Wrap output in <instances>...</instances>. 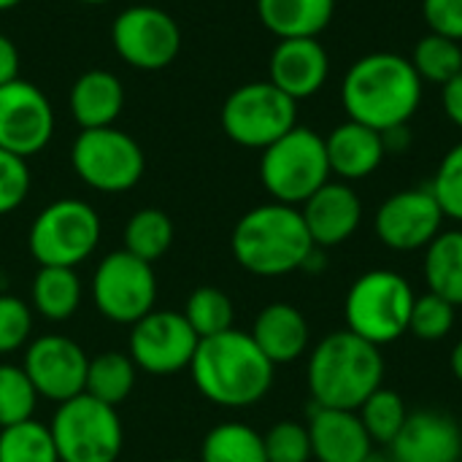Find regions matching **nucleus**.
<instances>
[{"mask_svg":"<svg viewBox=\"0 0 462 462\" xmlns=\"http://www.w3.org/2000/svg\"><path fill=\"white\" fill-rule=\"evenodd\" d=\"M341 103L349 119L384 133L409 125L422 106V79L409 57L374 51L349 65L341 81Z\"/></svg>","mask_w":462,"mask_h":462,"instance_id":"f257e3e1","label":"nucleus"},{"mask_svg":"<svg viewBox=\"0 0 462 462\" xmlns=\"http://www.w3.org/2000/svg\"><path fill=\"white\" fill-rule=\"evenodd\" d=\"M273 363L244 330L200 338L189 363L198 393L222 409H249L273 387Z\"/></svg>","mask_w":462,"mask_h":462,"instance_id":"f03ea898","label":"nucleus"},{"mask_svg":"<svg viewBox=\"0 0 462 462\" xmlns=\"http://www.w3.org/2000/svg\"><path fill=\"white\" fill-rule=\"evenodd\" d=\"M230 249L246 273L276 279L303 271L317 246L306 230L300 208L273 200L254 206L236 222Z\"/></svg>","mask_w":462,"mask_h":462,"instance_id":"7ed1b4c3","label":"nucleus"},{"mask_svg":"<svg viewBox=\"0 0 462 462\" xmlns=\"http://www.w3.org/2000/svg\"><path fill=\"white\" fill-rule=\"evenodd\" d=\"M309 393L317 406L357 411L365 398L384 387V357L379 346L338 330L325 336L309 355Z\"/></svg>","mask_w":462,"mask_h":462,"instance_id":"20e7f679","label":"nucleus"},{"mask_svg":"<svg viewBox=\"0 0 462 462\" xmlns=\"http://www.w3.org/2000/svg\"><path fill=\"white\" fill-rule=\"evenodd\" d=\"M414 290L406 276L376 268L357 276L344 300L346 330L374 346H387L409 333Z\"/></svg>","mask_w":462,"mask_h":462,"instance_id":"39448f33","label":"nucleus"},{"mask_svg":"<svg viewBox=\"0 0 462 462\" xmlns=\"http://www.w3.org/2000/svg\"><path fill=\"white\" fill-rule=\"evenodd\" d=\"M260 181L276 203L303 206L322 184L330 181L325 138L311 127L295 125L263 149Z\"/></svg>","mask_w":462,"mask_h":462,"instance_id":"423d86ee","label":"nucleus"},{"mask_svg":"<svg viewBox=\"0 0 462 462\" xmlns=\"http://www.w3.org/2000/svg\"><path fill=\"white\" fill-rule=\"evenodd\" d=\"M49 430L60 462H116L125 447L116 409L87 393L60 403Z\"/></svg>","mask_w":462,"mask_h":462,"instance_id":"0eeeda50","label":"nucleus"},{"mask_svg":"<svg viewBox=\"0 0 462 462\" xmlns=\"http://www.w3.org/2000/svg\"><path fill=\"white\" fill-rule=\"evenodd\" d=\"M100 244V217L97 211L79 200L62 198L49 203L30 225L27 246L38 265L76 268Z\"/></svg>","mask_w":462,"mask_h":462,"instance_id":"6e6552de","label":"nucleus"},{"mask_svg":"<svg viewBox=\"0 0 462 462\" xmlns=\"http://www.w3.org/2000/svg\"><path fill=\"white\" fill-rule=\"evenodd\" d=\"M298 125V100L271 81H249L233 89L222 106V130L246 149H265Z\"/></svg>","mask_w":462,"mask_h":462,"instance_id":"1a4fd4ad","label":"nucleus"},{"mask_svg":"<svg viewBox=\"0 0 462 462\" xmlns=\"http://www.w3.org/2000/svg\"><path fill=\"white\" fill-rule=\"evenodd\" d=\"M70 165L87 187L116 195L141 181L146 157L133 135L111 125L81 130L70 149Z\"/></svg>","mask_w":462,"mask_h":462,"instance_id":"9d476101","label":"nucleus"},{"mask_svg":"<svg viewBox=\"0 0 462 462\" xmlns=\"http://www.w3.org/2000/svg\"><path fill=\"white\" fill-rule=\"evenodd\" d=\"M92 300L100 317L114 325H135L157 303V276L152 263L119 249L100 260L92 276Z\"/></svg>","mask_w":462,"mask_h":462,"instance_id":"9b49d317","label":"nucleus"},{"mask_svg":"<svg viewBox=\"0 0 462 462\" xmlns=\"http://www.w3.org/2000/svg\"><path fill=\"white\" fill-rule=\"evenodd\" d=\"M111 43L127 65L162 70L179 57L181 30L176 19L157 5H130L114 19Z\"/></svg>","mask_w":462,"mask_h":462,"instance_id":"f8f14e48","label":"nucleus"},{"mask_svg":"<svg viewBox=\"0 0 462 462\" xmlns=\"http://www.w3.org/2000/svg\"><path fill=\"white\" fill-rule=\"evenodd\" d=\"M130 328V357L152 376H171L189 368L200 344L184 314L176 311H149Z\"/></svg>","mask_w":462,"mask_h":462,"instance_id":"ddd939ff","label":"nucleus"},{"mask_svg":"<svg viewBox=\"0 0 462 462\" xmlns=\"http://www.w3.org/2000/svg\"><path fill=\"white\" fill-rule=\"evenodd\" d=\"M54 135L51 100L32 81L14 79L0 87V149L16 157H32Z\"/></svg>","mask_w":462,"mask_h":462,"instance_id":"4468645a","label":"nucleus"},{"mask_svg":"<svg viewBox=\"0 0 462 462\" xmlns=\"http://www.w3.org/2000/svg\"><path fill=\"white\" fill-rule=\"evenodd\" d=\"M444 219L447 217L430 187H414L390 195L379 206L374 230L379 241L393 252H420L441 233Z\"/></svg>","mask_w":462,"mask_h":462,"instance_id":"2eb2a0df","label":"nucleus"},{"mask_svg":"<svg viewBox=\"0 0 462 462\" xmlns=\"http://www.w3.org/2000/svg\"><path fill=\"white\" fill-rule=\"evenodd\" d=\"M24 374L41 398L65 403L87 387V352L68 336H41L24 352Z\"/></svg>","mask_w":462,"mask_h":462,"instance_id":"dca6fc26","label":"nucleus"},{"mask_svg":"<svg viewBox=\"0 0 462 462\" xmlns=\"http://www.w3.org/2000/svg\"><path fill=\"white\" fill-rule=\"evenodd\" d=\"M387 455L393 462H460V425L444 411H409V420L387 447Z\"/></svg>","mask_w":462,"mask_h":462,"instance_id":"f3484780","label":"nucleus"},{"mask_svg":"<svg viewBox=\"0 0 462 462\" xmlns=\"http://www.w3.org/2000/svg\"><path fill=\"white\" fill-rule=\"evenodd\" d=\"M306 230L314 246L328 249L349 241L363 222V200L346 181L322 184L303 206H300Z\"/></svg>","mask_w":462,"mask_h":462,"instance_id":"a211bd4d","label":"nucleus"},{"mask_svg":"<svg viewBox=\"0 0 462 462\" xmlns=\"http://www.w3.org/2000/svg\"><path fill=\"white\" fill-rule=\"evenodd\" d=\"M330 73V60L317 38H287L271 51L268 81L279 87L292 100L317 95Z\"/></svg>","mask_w":462,"mask_h":462,"instance_id":"6ab92c4d","label":"nucleus"},{"mask_svg":"<svg viewBox=\"0 0 462 462\" xmlns=\"http://www.w3.org/2000/svg\"><path fill=\"white\" fill-rule=\"evenodd\" d=\"M306 428L317 462H360L374 452V441L357 411L325 409L314 403Z\"/></svg>","mask_w":462,"mask_h":462,"instance_id":"aec40b11","label":"nucleus"},{"mask_svg":"<svg viewBox=\"0 0 462 462\" xmlns=\"http://www.w3.org/2000/svg\"><path fill=\"white\" fill-rule=\"evenodd\" d=\"M325 149H328L330 173H336L346 184L368 179L374 171H379V165L387 157L382 133H376L374 127H365L355 119L341 122L325 138Z\"/></svg>","mask_w":462,"mask_h":462,"instance_id":"412c9836","label":"nucleus"},{"mask_svg":"<svg viewBox=\"0 0 462 462\" xmlns=\"http://www.w3.org/2000/svg\"><path fill=\"white\" fill-rule=\"evenodd\" d=\"M249 336L273 365H287L300 360L311 341L309 322L300 314V309H295L292 303H268L257 314Z\"/></svg>","mask_w":462,"mask_h":462,"instance_id":"4be33fe9","label":"nucleus"},{"mask_svg":"<svg viewBox=\"0 0 462 462\" xmlns=\"http://www.w3.org/2000/svg\"><path fill=\"white\" fill-rule=\"evenodd\" d=\"M125 106V87L108 70H87L70 87V114L81 130L111 127Z\"/></svg>","mask_w":462,"mask_h":462,"instance_id":"5701e85b","label":"nucleus"},{"mask_svg":"<svg viewBox=\"0 0 462 462\" xmlns=\"http://www.w3.org/2000/svg\"><path fill=\"white\" fill-rule=\"evenodd\" d=\"M336 0H257V16L279 41L317 38L333 19Z\"/></svg>","mask_w":462,"mask_h":462,"instance_id":"b1692460","label":"nucleus"},{"mask_svg":"<svg viewBox=\"0 0 462 462\" xmlns=\"http://www.w3.org/2000/svg\"><path fill=\"white\" fill-rule=\"evenodd\" d=\"M428 292L462 306V230H441L425 246Z\"/></svg>","mask_w":462,"mask_h":462,"instance_id":"393cba45","label":"nucleus"},{"mask_svg":"<svg viewBox=\"0 0 462 462\" xmlns=\"http://www.w3.org/2000/svg\"><path fill=\"white\" fill-rule=\"evenodd\" d=\"M32 309L49 322L70 319L81 306V279L76 268H51L41 265L32 276Z\"/></svg>","mask_w":462,"mask_h":462,"instance_id":"a878e982","label":"nucleus"},{"mask_svg":"<svg viewBox=\"0 0 462 462\" xmlns=\"http://www.w3.org/2000/svg\"><path fill=\"white\" fill-rule=\"evenodd\" d=\"M135 374H138V365L133 363L130 355H125V352H100V355H95L89 360L84 393L92 395L95 401L108 403V406L116 409L135 390Z\"/></svg>","mask_w":462,"mask_h":462,"instance_id":"bb28decb","label":"nucleus"},{"mask_svg":"<svg viewBox=\"0 0 462 462\" xmlns=\"http://www.w3.org/2000/svg\"><path fill=\"white\" fill-rule=\"evenodd\" d=\"M200 462H268L265 441L244 422H225L206 433Z\"/></svg>","mask_w":462,"mask_h":462,"instance_id":"cd10ccee","label":"nucleus"},{"mask_svg":"<svg viewBox=\"0 0 462 462\" xmlns=\"http://www.w3.org/2000/svg\"><path fill=\"white\" fill-rule=\"evenodd\" d=\"M125 252L135 254L143 263L160 260L173 244V222L160 208H141L125 225Z\"/></svg>","mask_w":462,"mask_h":462,"instance_id":"c85d7f7f","label":"nucleus"},{"mask_svg":"<svg viewBox=\"0 0 462 462\" xmlns=\"http://www.w3.org/2000/svg\"><path fill=\"white\" fill-rule=\"evenodd\" d=\"M409 60L422 81L447 87L462 70V43L439 32H428L414 43Z\"/></svg>","mask_w":462,"mask_h":462,"instance_id":"c756f323","label":"nucleus"},{"mask_svg":"<svg viewBox=\"0 0 462 462\" xmlns=\"http://www.w3.org/2000/svg\"><path fill=\"white\" fill-rule=\"evenodd\" d=\"M0 462H60L49 425L27 420L0 430Z\"/></svg>","mask_w":462,"mask_h":462,"instance_id":"7c9ffc66","label":"nucleus"},{"mask_svg":"<svg viewBox=\"0 0 462 462\" xmlns=\"http://www.w3.org/2000/svg\"><path fill=\"white\" fill-rule=\"evenodd\" d=\"M184 319L198 333V338H211L233 330L236 309L233 300L219 287H198L184 303Z\"/></svg>","mask_w":462,"mask_h":462,"instance_id":"2f4dec72","label":"nucleus"},{"mask_svg":"<svg viewBox=\"0 0 462 462\" xmlns=\"http://www.w3.org/2000/svg\"><path fill=\"white\" fill-rule=\"evenodd\" d=\"M357 417L363 422V428L368 430L374 444L390 447L393 439L401 433L403 422L409 420V409L403 403V398L395 390L379 387L371 398H365V403L357 409Z\"/></svg>","mask_w":462,"mask_h":462,"instance_id":"473e14b6","label":"nucleus"},{"mask_svg":"<svg viewBox=\"0 0 462 462\" xmlns=\"http://www.w3.org/2000/svg\"><path fill=\"white\" fill-rule=\"evenodd\" d=\"M38 398L41 395L22 365H0V430L32 420Z\"/></svg>","mask_w":462,"mask_h":462,"instance_id":"72a5a7b5","label":"nucleus"},{"mask_svg":"<svg viewBox=\"0 0 462 462\" xmlns=\"http://www.w3.org/2000/svg\"><path fill=\"white\" fill-rule=\"evenodd\" d=\"M457 306H452L449 300L433 295V292H425L420 298H414V306H411V317H409V333L420 341H444L452 328H455V319H457Z\"/></svg>","mask_w":462,"mask_h":462,"instance_id":"f704fd0d","label":"nucleus"},{"mask_svg":"<svg viewBox=\"0 0 462 462\" xmlns=\"http://www.w3.org/2000/svg\"><path fill=\"white\" fill-rule=\"evenodd\" d=\"M430 192L439 200L447 219L462 222V141L441 157Z\"/></svg>","mask_w":462,"mask_h":462,"instance_id":"c9c22d12","label":"nucleus"},{"mask_svg":"<svg viewBox=\"0 0 462 462\" xmlns=\"http://www.w3.org/2000/svg\"><path fill=\"white\" fill-rule=\"evenodd\" d=\"M265 457L268 462H311V439L309 428L292 420L276 422L265 436Z\"/></svg>","mask_w":462,"mask_h":462,"instance_id":"e433bc0d","label":"nucleus"},{"mask_svg":"<svg viewBox=\"0 0 462 462\" xmlns=\"http://www.w3.org/2000/svg\"><path fill=\"white\" fill-rule=\"evenodd\" d=\"M32 309L16 295H0V355H11L30 341Z\"/></svg>","mask_w":462,"mask_h":462,"instance_id":"4c0bfd02","label":"nucleus"},{"mask_svg":"<svg viewBox=\"0 0 462 462\" xmlns=\"http://www.w3.org/2000/svg\"><path fill=\"white\" fill-rule=\"evenodd\" d=\"M30 192V168L24 157L0 149V217L16 211Z\"/></svg>","mask_w":462,"mask_h":462,"instance_id":"58836bf2","label":"nucleus"},{"mask_svg":"<svg viewBox=\"0 0 462 462\" xmlns=\"http://www.w3.org/2000/svg\"><path fill=\"white\" fill-rule=\"evenodd\" d=\"M422 16L430 32L462 41V0H422Z\"/></svg>","mask_w":462,"mask_h":462,"instance_id":"ea45409f","label":"nucleus"},{"mask_svg":"<svg viewBox=\"0 0 462 462\" xmlns=\"http://www.w3.org/2000/svg\"><path fill=\"white\" fill-rule=\"evenodd\" d=\"M441 103H444L449 122L462 130V70L447 87H441Z\"/></svg>","mask_w":462,"mask_h":462,"instance_id":"a19ab883","label":"nucleus"},{"mask_svg":"<svg viewBox=\"0 0 462 462\" xmlns=\"http://www.w3.org/2000/svg\"><path fill=\"white\" fill-rule=\"evenodd\" d=\"M19 79V49L16 43L0 32V87Z\"/></svg>","mask_w":462,"mask_h":462,"instance_id":"79ce46f5","label":"nucleus"},{"mask_svg":"<svg viewBox=\"0 0 462 462\" xmlns=\"http://www.w3.org/2000/svg\"><path fill=\"white\" fill-rule=\"evenodd\" d=\"M382 141H384V152H387V154L406 152V149L411 146V127H409V125L390 127V130L382 133Z\"/></svg>","mask_w":462,"mask_h":462,"instance_id":"37998d69","label":"nucleus"},{"mask_svg":"<svg viewBox=\"0 0 462 462\" xmlns=\"http://www.w3.org/2000/svg\"><path fill=\"white\" fill-rule=\"evenodd\" d=\"M449 368H452L455 379L462 384V338L455 344V349H452V355H449Z\"/></svg>","mask_w":462,"mask_h":462,"instance_id":"c03bdc74","label":"nucleus"},{"mask_svg":"<svg viewBox=\"0 0 462 462\" xmlns=\"http://www.w3.org/2000/svg\"><path fill=\"white\" fill-rule=\"evenodd\" d=\"M360 462H393V460H390V455H382V452H371L368 457H363Z\"/></svg>","mask_w":462,"mask_h":462,"instance_id":"a18cd8bd","label":"nucleus"},{"mask_svg":"<svg viewBox=\"0 0 462 462\" xmlns=\"http://www.w3.org/2000/svg\"><path fill=\"white\" fill-rule=\"evenodd\" d=\"M22 0H0V11H11V8H16Z\"/></svg>","mask_w":462,"mask_h":462,"instance_id":"49530a36","label":"nucleus"},{"mask_svg":"<svg viewBox=\"0 0 462 462\" xmlns=\"http://www.w3.org/2000/svg\"><path fill=\"white\" fill-rule=\"evenodd\" d=\"M79 3H87V5H103V3H111V0H79Z\"/></svg>","mask_w":462,"mask_h":462,"instance_id":"de8ad7c7","label":"nucleus"},{"mask_svg":"<svg viewBox=\"0 0 462 462\" xmlns=\"http://www.w3.org/2000/svg\"><path fill=\"white\" fill-rule=\"evenodd\" d=\"M165 462H189V460H165Z\"/></svg>","mask_w":462,"mask_h":462,"instance_id":"09e8293b","label":"nucleus"}]
</instances>
